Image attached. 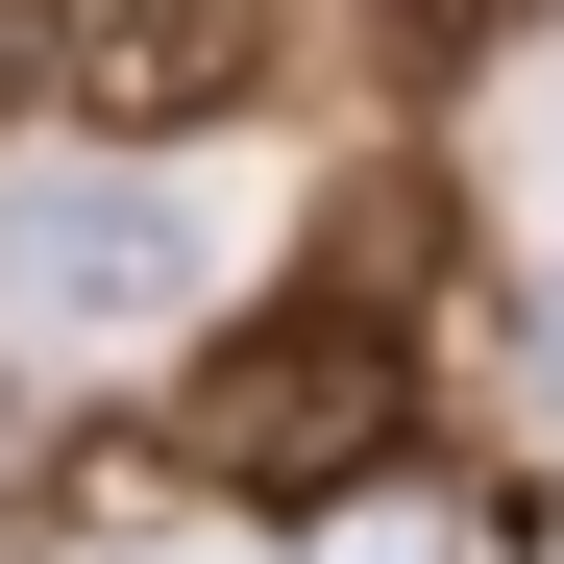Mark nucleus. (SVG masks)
Instances as JSON below:
<instances>
[{"instance_id":"20e7f679","label":"nucleus","mask_w":564,"mask_h":564,"mask_svg":"<svg viewBox=\"0 0 564 564\" xmlns=\"http://www.w3.org/2000/svg\"><path fill=\"white\" fill-rule=\"evenodd\" d=\"M74 25H99V0H0V123H25V99H74Z\"/></svg>"},{"instance_id":"f257e3e1","label":"nucleus","mask_w":564,"mask_h":564,"mask_svg":"<svg viewBox=\"0 0 564 564\" xmlns=\"http://www.w3.org/2000/svg\"><path fill=\"white\" fill-rule=\"evenodd\" d=\"M172 319H197V221L148 148L0 172V344H172Z\"/></svg>"},{"instance_id":"423d86ee","label":"nucleus","mask_w":564,"mask_h":564,"mask_svg":"<svg viewBox=\"0 0 564 564\" xmlns=\"http://www.w3.org/2000/svg\"><path fill=\"white\" fill-rule=\"evenodd\" d=\"M0 491H25V393H0Z\"/></svg>"},{"instance_id":"0eeeda50","label":"nucleus","mask_w":564,"mask_h":564,"mask_svg":"<svg viewBox=\"0 0 564 564\" xmlns=\"http://www.w3.org/2000/svg\"><path fill=\"white\" fill-rule=\"evenodd\" d=\"M172 564H221V540H172Z\"/></svg>"},{"instance_id":"39448f33","label":"nucleus","mask_w":564,"mask_h":564,"mask_svg":"<svg viewBox=\"0 0 564 564\" xmlns=\"http://www.w3.org/2000/svg\"><path fill=\"white\" fill-rule=\"evenodd\" d=\"M0 564H50V516H25V491H0Z\"/></svg>"},{"instance_id":"f03ea898","label":"nucleus","mask_w":564,"mask_h":564,"mask_svg":"<svg viewBox=\"0 0 564 564\" xmlns=\"http://www.w3.org/2000/svg\"><path fill=\"white\" fill-rule=\"evenodd\" d=\"M197 466H221V491H368V466H393V295H368V270H344V295H295V319H246L221 368H197Z\"/></svg>"},{"instance_id":"7ed1b4c3","label":"nucleus","mask_w":564,"mask_h":564,"mask_svg":"<svg viewBox=\"0 0 564 564\" xmlns=\"http://www.w3.org/2000/svg\"><path fill=\"white\" fill-rule=\"evenodd\" d=\"M270 74H295V0H99V25H74V123L99 148H197Z\"/></svg>"}]
</instances>
